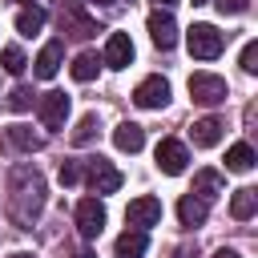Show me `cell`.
<instances>
[{
	"label": "cell",
	"instance_id": "cell-9",
	"mask_svg": "<svg viewBox=\"0 0 258 258\" xmlns=\"http://www.w3.org/2000/svg\"><path fill=\"white\" fill-rule=\"evenodd\" d=\"M189 165V149L181 145V141H173V137H165V141H157V169L161 173H181Z\"/></svg>",
	"mask_w": 258,
	"mask_h": 258
},
{
	"label": "cell",
	"instance_id": "cell-8",
	"mask_svg": "<svg viewBox=\"0 0 258 258\" xmlns=\"http://www.w3.org/2000/svg\"><path fill=\"white\" fill-rule=\"evenodd\" d=\"M77 230H81V238H97L105 230V206H101V198H81L77 202Z\"/></svg>",
	"mask_w": 258,
	"mask_h": 258
},
{
	"label": "cell",
	"instance_id": "cell-18",
	"mask_svg": "<svg viewBox=\"0 0 258 258\" xmlns=\"http://www.w3.org/2000/svg\"><path fill=\"white\" fill-rule=\"evenodd\" d=\"M254 210H258V189H250V185L234 189V198H230V214H234L238 222H246V218H254Z\"/></svg>",
	"mask_w": 258,
	"mask_h": 258
},
{
	"label": "cell",
	"instance_id": "cell-24",
	"mask_svg": "<svg viewBox=\"0 0 258 258\" xmlns=\"http://www.w3.org/2000/svg\"><path fill=\"white\" fill-rule=\"evenodd\" d=\"M93 137H97V117L85 113V117L77 121V129H73V145H89Z\"/></svg>",
	"mask_w": 258,
	"mask_h": 258
},
{
	"label": "cell",
	"instance_id": "cell-33",
	"mask_svg": "<svg viewBox=\"0 0 258 258\" xmlns=\"http://www.w3.org/2000/svg\"><path fill=\"white\" fill-rule=\"evenodd\" d=\"M8 258H32V254H8Z\"/></svg>",
	"mask_w": 258,
	"mask_h": 258
},
{
	"label": "cell",
	"instance_id": "cell-14",
	"mask_svg": "<svg viewBox=\"0 0 258 258\" xmlns=\"http://www.w3.org/2000/svg\"><path fill=\"white\" fill-rule=\"evenodd\" d=\"M206 214H210V202H202L198 194H181V202H177V218H181V226H202Z\"/></svg>",
	"mask_w": 258,
	"mask_h": 258
},
{
	"label": "cell",
	"instance_id": "cell-13",
	"mask_svg": "<svg viewBox=\"0 0 258 258\" xmlns=\"http://www.w3.org/2000/svg\"><path fill=\"white\" fill-rule=\"evenodd\" d=\"M113 145H117L121 153H137V149L145 145V129L133 125V121H121V125L113 129Z\"/></svg>",
	"mask_w": 258,
	"mask_h": 258
},
{
	"label": "cell",
	"instance_id": "cell-17",
	"mask_svg": "<svg viewBox=\"0 0 258 258\" xmlns=\"http://www.w3.org/2000/svg\"><path fill=\"white\" fill-rule=\"evenodd\" d=\"M189 194H198L202 202H214L218 194H222V173L218 169H198V177H194V189Z\"/></svg>",
	"mask_w": 258,
	"mask_h": 258
},
{
	"label": "cell",
	"instance_id": "cell-26",
	"mask_svg": "<svg viewBox=\"0 0 258 258\" xmlns=\"http://www.w3.org/2000/svg\"><path fill=\"white\" fill-rule=\"evenodd\" d=\"M60 24L73 28V36H93V32H97V24L85 20V16H60Z\"/></svg>",
	"mask_w": 258,
	"mask_h": 258
},
{
	"label": "cell",
	"instance_id": "cell-16",
	"mask_svg": "<svg viewBox=\"0 0 258 258\" xmlns=\"http://www.w3.org/2000/svg\"><path fill=\"white\" fill-rule=\"evenodd\" d=\"M149 250V234L145 230H125L117 238V258H141Z\"/></svg>",
	"mask_w": 258,
	"mask_h": 258
},
{
	"label": "cell",
	"instance_id": "cell-23",
	"mask_svg": "<svg viewBox=\"0 0 258 258\" xmlns=\"http://www.w3.org/2000/svg\"><path fill=\"white\" fill-rule=\"evenodd\" d=\"M0 64H4V73H12V77H20V73L28 69V60H24V52H20L16 44H8V48L0 52Z\"/></svg>",
	"mask_w": 258,
	"mask_h": 258
},
{
	"label": "cell",
	"instance_id": "cell-5",
	"mask_svg": "<svg viewBox=\"0 0 258 258\" xmlns=\"http://www.w3.org/2000/svg\"><path fill=\"white\" fill-rule=\"evenodd\" d=\"M133 105L137 109H165L169 105V81L165 77H145L133 89Z\"/></svg>",
	"mask_w": 258,
	"mask_h": 258
},
{
	"label": "cell",
	"instance_id": "cell-4",
	"mask_svg": "<svg viewBox=\"0 0 258 258\" xmlns=\"http://www.w3.org/2000/svg\"><path fill=\"white\" fill-rule=\"evenodd\" d=\"M189 97L198 105H222L226 101V81L214 73H194L189 77Z\"/></svg>",
	"mask_w": 258,
	"mask_h": 258
},
{
	"label": "cell",
	"instance_id": "cell-28",
	"mask_svg": "<svg viewBox=\"0 0 258 258\" xmlns=\"http://www.w3.org/2000/svg\"><path fill=\"white\" fill-rule=\"evenodd\" d=\"M85 177V161H64L60 165V185H77Z\"/></svg>",
	"mask_w": 258,
	"mask_h": 258
},
{
	"label": "cell",
	"instance_id": "cell-6",
	"mask_svg": "<svg viewBox=\"0 0 258 258\" xmlns=\"http://www.w3.org/2000/svg\"><path fill=\"white\" fill-rule=\"evenodd\" d=\"M125 222H129L133 230H149V226H157V222H161V202H157L153 194L133 198L129 210H125Z\"/></svg>",
	"mask_w": 258,
	"mask_h": 258
},
{
	"label": "cell",
	"instance_id": "cell-30",
	"mask_svg": "<svg viewBox=\"0 0 258 258\" xmlns=\"http://www.w3.org/2000/svg\"><path fill=\"white\" fill-rule=\"evenodd\" d=\"M173 258H198V254H194V250H185V246H181V250H173Z\"/></svg>",
	"mask_w": 258,
	"mask_h": 258
},
{
	"label": "cell",
	"instance_id": "cell-22",
	"mask_svg": "<svg viewBox=\"0 0 258 258\" xmlns=\"http://www.w3.org/2000/svg\"><path fill=\"white\" fill-rule=\"evenodd\" d=\"M97 69H101V56H97V52H81V56L73 60V81H93Z\"/></svg>",
	"mask_w": 258,
	"mask_h": 258
},
{
	"label": "cell",
	"instance_id": "cell-2",
	"mask_svg": "<svg viewBox=\"0 0 258 258\" xmlns=\"http://www.w3.org/2000/svg\"><path fill=\"white\" fill-rule=\"evenodd\" d=\"M185 44H189V56H198V60H214V56H222L226 36H222L214 24H189Z\"/></svg>",
	"mask_w": 258,
	"mask_h": 258
},
{
	"label": "cell",
	"instance_id": "cell-21",
	"mask_svg": "<svg viewBox=\"0 0 258 258\" xmlns=\"http://www.w3.org/2000/svg\"><path fill=\"white\" fill-rule=\"evenodd\" d=\"M8 141H12L16 149H24V153H36V149L44 145V137H36L28 125H12V129H8Z\"/></svg>",
	"mask_w": 258,
	"mask_h": 258
},
{
	"label": "cell",
	"instance_id": "cell-3",
	"mask_svg": "<svg viewBox=\"0 0 258 258\" xmlns=\"http://www.w3.org/2000/svg\"><path fill=\"white\" fill-rule=\"evenodd\" d=\"M85 177H89L93 194H117L121 189V169H113V161H105V157H89L85 161Z\"/></svg>",
	"mask_w": 258,
	"mask_h": 258
},
{
	"label": "cell",
	"instance_id": "cell-1",
	"mask_svg": "<svg viewBox=\"0 0 258 258\" xmlns=\"http://www.w3.org/2000/svg\"><path fill=\"white\" fill-rule=\"evenodd\" d=\"M8 185H12L8 214H12L20 226H32V218L44 210V177H40L36 169H28V165H16L12 177H8Z\"/></svg>",
	"mask_w": 258,
	"mask_h": 258
},
{
	"label": "cell",
	"instance_id": "cell-20",
	"mask_svg": "<svg viewBox=\"0 0 258 258\" xmlns=\"http://www.w3.org/2000/svg\"><path fill=\"white\" fill-rule=\"evenodd\" d=\"M40 28H44V8H20L16 12V32L20 36H32Z\"/></svg>",
	"mask_w": 258,
	"mask_h": 258
},
{
	"label": "cell",
	"instance_id": "cell-34",
	"mask_svg": "<svg viewBox=\"0 0 258 258\" xmlns=\"http://www.w3.org/2000/svg\"><path fill=\"white\" fill-rule=\"evenodd\" d=\"M157 4H177V0H157Z\"/></svg>",
	"mask_w": 258,
	"mask_h": 258
},
{
	"label": "cell",
	"instance_id": "cell-29",
	"mask_svg": "<svg viewBox=\"0 0 258 258\" xmlns=\"http://www.w3.org/2000/svg\"><path fill=\"white\" fill-rule=\"evenodd\" d=\"M214 4H218L222 16H226V12H230V16H242V12L250 8V0H214Z\"/></svg>",
	"mask_w": 258,
	"mask_h": 258
},
{
	"label": "cell",
	"instance_id": "cell-27",
	"mask_svg": "<svg viewBox=\"0 0 258 258\" xmlns=\"http://www.w3.org/2000/svg\"><path fill=\"white\" fill-rule=\"evenodd\" d=\"M238 64H242V73H258V40H246V44H242Z\"/></svg>",
	"mask_w": 258,
	"mask_h": 258
},
{
	"label": "cell",
	"instance_id": "cell-31",
	"mask_svg": "<svg viewBox=\"0 0 258 258\" xmlns=\"http://www.w3.org/2000/svg\"><path fill=\"white\" fill-rule=\"evenodd\" d=\"M214 258H238V250H218Z\"/></svg>",
	"mask_w": 258,
	"mask_h": 258
},
{
	"label": "cell",
	"instance_id": "cell-35",
	"mask_svg": "<svg viewBox=\"0 0 258 258\" xmlns=\"http://www.w3.org/2000/svg\"><path fill=\"white\" fill-rule=\"evenodd\" d=\"M93 4H109V0H93Z\"/></svg>",
	"mask_w": 258,
	"mask_h": 258
},
{
	"label": "cell",
	"instance_id": "cell-15",
	"mask_svg": "<svg viewBox=\"0 0 258 258\" xmlns=\"http://www.w3.org/2000/svg\"><path fill=\"white\" fill-rule=\"evenodd\" d=\"M222 129H226V125H222L218 117H202V121H194V129H189V133H194V145L210 149V145H218V141H222Z\"/></svg>",
	"mask_w": 258,
	"mask_h": 258
},
{
	"label": "cell",
	"instance_id": "cell-11",
	"mask_svg": "<svg viewBox=\"0 0 258 258\" xmlns=\"http://www.w3.org/2000/svg\"><path fill=\"white\" fill-rule=\"evenodd\" d=\"M133 60V40L125 36V32H109V40H105V56H101V64H109V69H125Z\"/></svg>",
	"mask_w": 258,
	"mask_h": 258
},
{
	"label": "cell",
	"instance_id": "cell-19",
	"mask_svg": "<svg viewBox=\"0 0 258 258\" xmlns=\"http://www.w3.org/2000/svg\"><path fill=\"white\" fill-rule=\"evenodd\" d=\"M226 169H234V173H250V169H254V149H250L246 141L230 145V149H226Z\"/></svg>",
	"mask_w": 258,
	"mask_h": 258
},
{
	"label": "cell",
	"instance_id": "cell-32",
	"mask_svg": "<svg viewBox=\"0 0 258 258\" xmlns=\"http://www.w3.org/2000/svg\"><path fill=\"white\" fill-rule=\"evenodd\" d=\"M77 258H97V254H93V250H81V254H77Z\"/></svg>",
	"mask_w": 258,
	"mask_h": 258
},
{
	"label": "cell",
	"instance_id": "cell-10",
	"mask_svg": "<svg viewBox=\"0 0 258 258\" xmlns=\"http://www.w3.org/2000/svg\"><path fill=\"white\" fill-rule=\"evenodd\" d=\"M36 113H40L44 129H60L64 117H69V97H64V93H44L40 105H36Z\"/></svg>",
	"mask_w": 258,
	"mask_h": 258
},
{
	"label": "cell",
	"instance_id": "cell-7",
	"mask_svg": "<svg viewBox=\"0 0 258 258\" xmlns=\"http://www.w3.org/2000/svg\"><path fill=\"white\" fill-rule=\"evenodd\" d=\"M145 24H149V40H153L161 52H169V48L177 44V20H173L165 8H153Z\"/></svg>",
	"mask_w": 258,
	"mask_h": 258
},
{
	"label": "cell",
	"instance_id": "cell-12",
	"mask_svg": "<svg viewBox=\"0 0 258 258\" xmlns=\"http://www.w3.org/2000/svg\"><path fill=\"white\" fill-rule=\"evenodd\" d=\"M60 56H64V44H60V40H48V44L40 48V56L32 60V64H36V77H40V81H52L56 69H60Z\"/></svg>",
	"mask_w": 258,
	"mask_h": 258
},
{
	"label": "cell",
	"instance_id": "cell-25",
	"mask_svg": "<svg viewBox=\"0 0 258 258\" xmlns=\"http://www.w3.org/2000/svg\"><path fill=\"white\" fill-rule=\"evenodd\" d=\"M4 105L12 109V113H24V109H32V89H24V85H16L8 97H4Z\"/></svg>",
	"mask_w": 258,
	"mask_h": 258
}]
</instances>
